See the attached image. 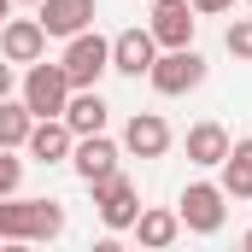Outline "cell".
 I'll return each instance as SVG.
<instances>
[{"label":"cell","instance_id":"obj_24","mask_svg":"<svg viewBox=\"0 0 252 252\" xmlns=\"http://www.w3.org/2000/svg\"><path fill=\"white\" fill-rule=\"evenodd\" d=\"M241 247H247V252H252V229H247V235H241Z\"/></svg>","mask_w":252,"mask_h":252},{"label":"cell","instance_id":"obj_4","mask_svg":"<svg viewBox=\"0 0 252 252\" xmlns=\"http://www.w3.org/2000/svg\"><path fill=\"white\" fill-rule=\"evenodd\" d=\"M229 193L217 188V182H188L182 199H176V217H182V229L188 235H217L223 229V217H229V205H223Z\"/></svg>","mask_w":252,"mask_h":252},{"label":"cell","instance_id":"obj_23","mask_svg":"<svg viewBox=\"0 0 252 252\" xmlns=\"http://www.w3.org/2000/svg\"><path fill=\"white\" fill-rule=\"evenodd\" d=\"M12 6H18V0H0V24H6V18H12Z\"/></svg>","mask_w":252,"mask_h":252},{"label":"cell","instance_id":"obj_20","mask_svg":"<svg viewBox=\"0 0 252 252\" xmlns=\"http://www.w3.org/2000/svg\"><path fill=\"white\" fill-rule=\"evenodd\" d=\"M18 182H24V158H12V147H0V199L18 193Z\"/></svg>","mask_w":252,"mask_h":252},{"label":"cell","instance_id":"obj_22","mask_svg":"<svg viewBox=\"0 0 252 252\" xmlns=\"http://www.w3.org/2000/svg\"><path fill=\"white\" fill-rule=\"evenodd\" d=\"M6 94H12V59L0 53V100H6Z\"/></svg>","mask_w":252,"mask_h":252},{"label":"cell","instance_id":"obj_26","mask_svg":"<svg viewBox=\"0 0 252 252\" xmlns=\"http://www.w3.org/2000/svg\"><path fill=\"white\" fill-rule=\"evenodd\" d=\"M247 6H252V0H247Z\"/></svg>","mask_w":252,"mask_h":252},{"label":"cell","instance_id":"obj_18","mask_svg":"<svg viewBox=\"0 0 252 252\" xmlns=\"http://www.w3.org/2000/svg\"><path fill=\"white\" fill-rule=\"evenodd\" d=\"M30 124H35V112H30L24 100H12V94H6V100H0V147H12V153H18V147L30 141Z\"/></svg>","mask_w":252,"mask_h":252},{"label":"cell","instance_id":"obj_21","mask_svg":"<svg viewBox=\"0 0 252 252\" xmlns=\"http://www.w3.org/2000/svg\"><path fill=\"white\" fill-rule=\"evenodd\" d=\"M193 12H199V18H217V12H229V6H235V0H188Z\"/></svg>","mask_w":252,"mask_h":252},{"label":"cell","instance_id":"obj_15","mask_svg":"<svg viewBox=\"0 0 252 252\" xmlns=\"http://www.w3.org/2000/svg\"><path fill=\"white\" fill-rule=\"evenodd\" d=\"M217 170H223V182H217V188L229 193V199H252V135L229 141V158H223Z\"/></svg>","mask_w":252,"mask_h":252},{"label":"cell","instance_id":"obj_1","mask_svg":"<svg viewBox=\"0 0 252 252\" xmlns=\"http://www.w3.org/2000/svg\"><path fill=\"white\" fill-rule=\"evenodd\" d=\"M64 205L59 199H0V241H59Z\"/></svg>","mask_w":252,"mask_h":252},{"label":"cell","instance_id":"obj_6","mask_svg":"<svg viewBox=\"0 0 252 252\" xmlns=\"http://www.w3.org/2000/svg\"><path fill=\"white\" fill-rule=\"evenodd\" d=\"M94 211H100V223L112 229V235H124V229H135V217H141V193H135V182L129 176H106V182H94Z\"/></svg>","mask_w":252,"mask_h":252},{"label":"cell","instance_id":"obj_14","mask_svg":"<svg viewBox=\"0 0 252 252\" xmlns=\"http://www.w3.org/2000/svg\"><path fill=\"white\" fill-rule=\"evenodd\" d=\"M59 118L70 124V135H100V129H106V100H100V88H70V100H64Z\"/></svg>","mask_w":252,"mask_h":252},{"label":"cell","instance_id":"obj_7","mask_svg":"<svg viewBox=\"0 0 252 252\" xmlns=\"http://www.w3.org/2000/svg\"><path fill=\"white\" fill-rule=\"evenodd\" d=\"M153 41L158 47H193V30H199V12L188 0H153V18H147Z\"/></svg>","mask_w":252,"mask_h":252},{"label":"cell","instance_id":"obj_2","mask_svg":"<svg viewBox=\"0 0 252 252\" xmlns=\"http://www.w3.org/2000/svg\"><path fill=\"white\" fill-rule=\"evenodd\" d=\"M59 64H64V76H70V88H94V82L112 70V41L94 35V24H88V30L70 35V47H64Z\"/></svg>","mask_w":252,"mask_h":252},{"label":"cell","instance_id":"obj_5","mask_svg":"<svg viewBox=\"0 0 252 252\" xmlns=\"http://www.w3.org/2000/svg\"><path fill=\"white\" fill-rule=\"evenodd\" d=\"M35 118H59L64 100H70V76H64V64H30V76H24V94H18Z\"/></svg>","mask_w":252,"mask_h":252},{"label":"cell","instance_id":"obj_12","mask_svg":"<svg viewBox=\"0 0 252 252\" xmlns=\"http://www.w3.org/2000/svg\"><path fill=\"white\" fill-rule=\"evenodd\" d=\"M70 147H76V135H70L64 118H35V124H30V141H24V153H30V158H41V164L70 158Z\"/></svg>","mask_w":252,"mask_h":252},{"label":"cell","instance_id":"obj_17","mask_svg":"<svg viewBox=\"0 0 252 252\" xmlns=\"http://www.w3.org/2000/svg\"><path fill=\"white\" fill-rule=\"evenodd\" d=\"M176 235H182V217H176V211H141V217H135V241L153 247V252L176 247Z\"/></svg>","mask_w":252,"mask_h":252},{"label":"cell","instance_id":"obj_16","mask_svg":"<svg viewBox=\"0 0 252 252\" xmlns=\"http://www.w3.org/2000/svg\"><path fill=\"white\" fill-rule=\"evenodd\" d=\"M188 158L205 164V170H217V164L229 158V129L223 124H193L188 129Z\"/></svg>","mask_w":252,"mask_h":252},{"label":"cell","instance_id":"obj_19","mask_svg":"<svg viewBox=\"0 0 252 252\" xmlns=\"http://www.w3.org/2000/svg\"><path fill=\"white\" fill-rule=\"evenodd\" d=\"M223 47H229L235 59H247V64H252V18H235V24H229V35H223Z\"/></svg>","mask_w":252,"mask_h":252},{"label":"cell","instance_id":"obj_13","mask_svg":"<svg viewBox=\"0 0 252 252\" xmlns=\"http://www.w3.org/2000/svg\"><path fill=\"white\" fill-rule=\"evenodd\" d=\"M35 18H41V30L47 35H76V30H88L94 24V0H41L35 6Z\"/></svg>","mask_w":252,"mask_h":252},{"label":"cell","instance_id":"obj_10","mask_svg":"<svg viewBox=\"0 0 252 252\" xmlns=\"http://www.w3.org/2000/svg\"><path fill=\"white\" fill-rule=\"evenodd\" d=\"M124 153H135V158H164L170 153V124L158 112H135L124 124Z\"/></svg>","mask_w":252,"mask_h":252},{"label":"cell","instance_id":"obj_8","mask_svg":"<svg viewBox=\"0 0 252 252\" xmlns=\"http://www.w3.org/2000/svg\"><path fill=\"white\" fill-rule=\"evenodd\" d=\"M118 153H124V147H118V141L100 129V135H76V147H70V164H76V176L94 188V182H106V176L118 170Z\"/></svg>","mask_w":252,"mask_h":252},{"label":"cell","instance_id":"obj_9","mask_svg":"<svg viewBox=\"0 0 252 252\" xmlns=\"http://www.w3.org/2000/svg\"><path fill=\"white\" fill-rule=\"evenodd\" d=\"M0 53L12 64H35L47 53V30H41V18H6L0 24Z\"/></svg>","mask_w":252,"mask_h":252},{"label":"cell","instance_id":"obj_3","mask_svg":"<svg viewBox=\"0 0 252 252\" xmlns=\"http://www.w3.org/2000/svg\"><path fill=\"white\" fill-rule=\"evenodd\" d=\"M147 82L164 94V100H176V94H193L199 82H205V59L193 53V47H164L153 70H147Z\"/></svg>","mask_w":252,"mask_h":252},{"label":"cell","instance_id":"obj_11","mask_svg":"<svg viewBox=\"0 0 252 252\" xmlns=\"http://www.w3.org/2000/svg\"><path fill=\"white\" fill-rule=\"evenodd\" d=\"M153 59H158L153 30H124V35H112V70H118V76H147Z\"/></svg>","mask_w":252,"mask_h":252},{"label":"cell","instance_id":"obj_25","mask_svg":"<svg viewBox=\"0 0 252 252\" xmlns=\"http://www.w3.org/2000/svg\"><path fill=\"white\" fill-rule=\"evenodd\" d=\"M18 6H41V0H18Z\"/></svg>","mask_w":252,"mask_h":252}]
</instances>
